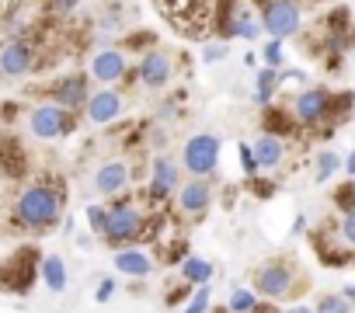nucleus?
Segmentation results:
<instances>
[{
	"mask_svg": "<svg viewBox=\"0 0 355 313\" xmlns=\"http://www.w3.org/2000/svg\"><path fill=\"white\" fill-rule=\"evenodd\" d=\"M254 292L265 299H286L296 292V268L289 261H265L254 268Z\"/></svg>",
	"mask_w": 355,
	"mask_h": 313,
	"instance_id": "obj_4",
	"label": "nucleus"
},
{
	"mask_svg": "<svg viewBox=\"0 0 355 313\" xmlns=\"http://www.w3.org/2000/svg\"><path fill=\"white\" fill-rule=\"evenodd\" d=\"M209 303H213L209 285H199V289L192 292V299L185 303V310H182V313H206V310H209Z\"/></svg>",
	"mask_w": 355,
	"mask_h": 313,
	"instance_id": "obj_26",
	"label": "nucleus"
},
{
	"mask_svg": "<svg viewBox=\"0 0 355 313\" xmlns=\"http://www.w3.org/2000/svg\"><path fill=\"white\" fill-rule=\"evenodd\" d=\"M237 150H241V168H244V175L254 178V175L261 171V168H258V156H254V143H241Z\"/></svg>",
	"mask_w": 355,
	"mask_h": 313,
	"instance_id": "obj_28",
	"label": "nucleus"
},
{
	"mask_svg": "<svg viewBox=\"0 0 355 313\" xmlns=\"http://www.w3.org/2000/svg\"><path fill=\"white\" fill-rule=\"evenodd\" d=\"M136 77H139L143 87H153V91L167 87L171 77H174V60H171V53H164V49L143 53V60H139V66H136Z\"/></svg>",
	"mask_w": 355,
	"mask_h": 313,
	"instance_id": "obj_8",
	"label": "nucleus"
},
{
	"mask_svg": "<svg viewBox=\"0 0 355 313\" xmlns=\"http://www.w3.org/2000/svg\"><path fill=\"white\" fill-rule=\"evenodd\" d=\"M70 129H73V118H70V111H67L63 105H56V101L35 105V108L28 111V132H32L35 139H60V136H67Z\"/></svg>",
	"mask_w": 355,
	"mask_h": 313,
	"instance_id": "obj_5",
	"label": "nucleus"
},
{
	"mask_svg": "<svg viewBox=\"0 0 355 313\" xmlns=\"http://www.w3.org/2000/svg\"><path fill=\"white\" fill-rule=\"evenodd\" d=\"M115 289H119V285H115V278H101V282H98V292H94V299H98V303H108V299L115 296Z\"/></svg>",
	"mask_w": 355,
	"mask_h": 313,
	"instance_id": "obj_32",
	"label": "nucleus"
},
{
	"mask_svg": "<svg viewBox=\"0 0 355 313\" xmlns=\"http://www.w3.org/2000/svg\"><path fill=\"white\" fill-rule=\"evenodd\" d=\"M35 66V53L28 42H8L0 49V73L4 77H25Z\"/></svg>",
	"mask_w": 355,
	"mask_h": 313,
	"instance_id": "obj_14",
	"label": "nucleus"
},
{
	"mask_svg": "<svg viewBox=\"0 0 355 313\" xmlns=\"http://www.w3.org/2000/svg\"><path fill=\"white\" fill-rule=\"evenodd\" d=\"M178 188H182V181H178V164L171 156H157L153 168H150V195L160 202L167 195H178Z\"/></svg>",
	"mask_w": 355,
	"mask_h": 313,
	"instance_id": "obj_12",
	"label": "nucleus"
},
{
	"mask_svg": "<svg viewBox=\"0 0 355 313\" xmlns=\"http://www.w3.org/2000/svg\"><path fill=\"white\" fill-rule=\"evenodd\" d=\"M129 63H125V53L122 49H98L91 56V77L105 87H115L122 77H125Z\"/></svg>",
	"mask_w": 355,
	"mask_h": 313,
	"instance_id": "obj_10",
	"label": "nucleus"
},
{
	"mask_svg": "<svg viewBox=\"0 0 355 313\" xmlns=\"http://www.w3.org/2000/svg\"><path fill=\"white\" fill-rule=\"evenodd\" d=\"M209 206H213V185L206 178H192V181H185L182 188H178V213H182V216L196 220Z\"/></svg>",
	"mask_w": 355,
	"mask_h": 313,
	"instance_id": "obj_9",
	"label": "nucleus"
},
{
	"mask_svg": "<svg viewBox=\"0 0 355 313\" xmlns=\"http://www.w3.org/2000/svg\"><path fill=\"white\" fill-rule=\"evenodd\" d=\"M331 105H334V94H327L324 87H306L296 94L293 101V115L300 125H317L331 115Z\"/></svg>",
	"mask_w": 355,
	"mask_h": 313,
	"instance_id": "obj_7",
	"label": "nucleus"
},
{
	"mask_svg": "<svg viewBox=\"0 0 355 313\" xmlns=\"http://www.w3.org/2000/svg\"><path fill=\"white\" fill-rule=\"evenodd\" d=\"M220 164V136L213 132H196L185 146H182V168L192 178H209Z\"/></svg>",
	"mask_w": 355,
	"mask_h": 313,
	"instance_id": "obj_3",
	"label": "nucleus"
},
{
	"mask_svg": "<svg viewBox=\"0 0 355 313\" xmlns=\"http://www.w3.org/2000/svg\"><path fill=\"white\" fill-rule=\"evenodd\" d=\"M60 213H63V195L53 185H28L15 202V220L25 230H49L60 223Z\"/></svg>",
	"mask_w": 355,
	"mask_h": 313,
	"instance_id": "obj_1",
	"label": "nucleus"
},
{
	"mask_svg": "<svg viewBox=\"0 0 355 313\" xmlns=\"http://www.w3.org/2000/svg\"><path fill=\"white\" fill-rule=\"evenodd\" d=\"M317 313H352V303L341 296V292H334V296H320V303L313 306Z\"/></svg>",
	"mask_w": 355,
	"mask_h": 313,
	"instance_id": "obj_25",
	"label": "nucleus"
},
{
	"mask_svg": "<svg viewBox=\"0 0 355 313\" xmlns=\"http://www.w3.org/2000/svg\"><path fill=\"white\" fill-rule=\"evenodd\" d=\"M202 60H206V63H220V60H227V46H223V42H209V46L202 49Z\"/></svg>",
	"mask_w": 355,
	"mask_h": 313,
	"instance_id": "obj_31",
	"label": "nucleus"
},
{
	"mask_svg": "<svg viewBox=\"0 0 355 313\" xmlns=\"http://www.w3.org/2000/svg\"><path fill=\"white\" fill-rule=\"evenodd\" d=\"M139 237H146V213L136 202H115L108 209V223H105L101 240L122 251V247L136 244Z\"/></svg>",
	"mask_w": 355,
	"mask_h": 313,
	"instance_id": "obj_2",
	"label": "nucleus"
},
{
	"mask_svg": "<svg viewBox=\"0 0 355 313\" xmlns=\"http://www.w3.org/2000/svg\"><path fill=\"white\" fill-rule=\"evenodd\" d=\"M341 296H345L348 303H355V282H352V285H345V289H341Z\"/></svg>",
	"mask_w": 355,
	"mask_h": 313,
	"instance_id": "obj_35",
	"label": "nucleus"
},
{
	"mask_svg": "<svg viewBox=\"0 0 355 313\" xmlns=\"http://www.w3.org/2000/svg\"><path fill=\"white\" fill-rule=\"evenodd\" d=\"M182 275H185L189 285H209V278H213V261H206V258H199V254H189V258L182 261Z\"/></svg>",
	"mask_w": 355,
	"mask_h": 313,
	"instance_id": "obj_20",
	"label": "nucleus"
},
{
	"mask_svg": "<svg viewBox=\"0 0 355 313\" xmlns=\"http://www.w3.org/2000/svg\"><path fill=\"white\" fill-rule=\"evenodd\" d=\"M254 306H258V292L254 289H234L230 292V303H227L230 313H251Z\"/></svg>",
	"mask_w": 355,
	"mask_h": 313,
	"instance_id": "obj_24",
	"label": "nucleus"
},
{
	"mask_svg": "<svg viewBox=\"0 0 355 313\" xmlns=\"http://www.w3.org/2000/svg\"><path fill=\"white\" fill-rule=\"evenodd\" d=\"M300 25H303V11L296 0H268L261 11V28L272 39H289L300 32Z\"/></svg>",
	"mask_w": 355,
	"mask_h": 313,
	"instance_id": "obj_6",
	"label": "nucleus"
},
{
	"mask_svg": "<svg viewBox=\"0 0 355 313\" xmlns=\"http://www.w3.org/2000/svg\"><path fill=\"white\" fill-rule=\"evenodd\" d=\"M303 230H306V220L296 216V220H293V233H303Z\"/></svg>",
	"mask_w": 355,
	"mask_h": 313,
	"instance_id": "obj_34",
	"label": "nucleus"
},
{
	"mask_svg": "<svg viewBox=\"0 0 355 313\" xmlns=\"http://www.w3.org/2000/svg\"><path fill=\"white\" fill-rule=\"evenodd\" d=\"M345 171H348V178H355V150L345 156Z\"/></svg>",
	"mask_w": 355,
	"mask_h": 313,
	"instance_id": "obj_33",
	"label": "nucleus"
},
{
	"mask_svg": "<svg viewBox=\"0 0 355 313\" xmlns=\"http://www.w3.org/2000/svg\"><path fill=\"white\" fill-rule=\"evenodd\" d=\"M39 275H42L46 289H53V292H63V289H67V265H63V258H60V254H49V258H42V265H39Z\"/></svg>",
	"mask_w": 355,
	"mask_h": 313,
	"instance_id": "obj_19",
	"label": "nucleus"
},
{
	"mask_svg": "<svg viewBox=\"0 0 355 313\" xmlns=\"http://www.w3.org/2000/svg\"><path fill=\"white\" fill-rule=\"evenodd\" d=\"M115 271H122L129 278H146L153 271V258L139 247H122V251H115Z\"/></svg>",
	"mask_w": 355,
	"mask_h": 313,
	"instance_id": "obj_17",
	"label": "nucleus"
},
{
	"mask_svg": "<svg viewBox=\"0 0 355 313\" xmlns=\"http://www.w3.org/2000/svg\"><path fill=\"white\" fill-rule=\"evenodd\" d=\"M286 313H317V310H313V306H289Z\"/></svg>",
	"mask_w": 355,
	"mask_h": 313,
	"instance_id": "obj_36",
	"label": "nucleus"
},
{
	"mask_svg": "<svg viewBox=\"0 0 355 313\" xmlns=\"http://www.w3.org/2000/svg\"><path fill=\"white\" fill-rule=\"evenodd\" d=\"M261 63L272 70H282V39H268L261 49Z\"/></svg>",
	"mask_w": 355,
	"mask_h": 313,
	"instance_id": "obj_27",
	"label": "nucleus"
},
{
	"mask_svg": "<svg viewBox=\"0 0 355 313\" xmlns=\"http://www.w3.org/2000/svg\"><path fill=\"white\" fill-rule=\"evenodd\" d=\"M275 91H279V70L261 66V70H258V80H254V101H258L261 108H268L272 98H275Z\"/></svg>",
	"mask_w": 355,
	"mask_h": 313,
	"instance_id": "obj_21",
	"label": "nucleus"
},
{
	"mask_svg": "<svg viewBox=\"0 0 355 313\" xmlns=\"http://www.w3.org/2000/svg\"><path fill=\"white\" fill-rule=\"evenodd\" d=\"M352 265H355V254H352Z\"/></svg>",
	"mask_w": 355,
	"mask_h": 313,
	"instance_id": "obj_37",
	"label": "nucleus"
},
{
	"mask_svg": "<svg viewBox=\"0 0 355 313\" xmlns=\"http://www.w3.org/2000/svg\"><path fill=\"white\" fill-rule=\"evenodd\" d=\"M352 63H355V53H352Z\"/></svg>",
	"mask_w": 355,
	"mask_h": 313,
	"instance_id": "obj_38",
	"label": "nucleus"
},
{
	"mask_svg": "<svg viewBox=\"0 0 355 313\" xmlns=\"http://www.w3.org/2000/svg\"><path fill=\"white\" fill-rule=\"evenodd\" d=\"M338 168H345V161L334 153V150H320L317 153V168H313V178H317V185H327L334 175H338Z\"/></svg>",
	"mask_w": 355,
	"mask_h": 313,
	"instance_id": "obj_22",
	"label": "nucleus"
},
{
	"mask_svg": "<svg viewBox=\"0 0 355 313\" xmlns=\"http://www.w3.org/2000/svg\"><path fill=\"white\" fill-rule=\"evenodd\" d=\"M265 28H261V21H254L251 18V11H234V18L223 25V35L227 39H258Z\"/></svg>",
	"mask_w": 355,
	"mask_h": 313,
	"instance_id": "obj_18",
	"label": "nucleus"
},
{
	"mask_svg": "<svg viewBox=\"0 0 355 313\" xmlns=\"http://www.w3.org/2000/svg\"><path fill=\"white\" fill-rule=\"evenodd\" d=\"M87 98H91V94H87V80H84L80 73H70V77H63V80L53 84V101L63 105L67 111L87 105Z\"/></svg>",
	"mask_w": 355,
	"mask_h": 313,
	"instance_id": "obj_15",
	"label": "nucleus"
},
{
	"mask_svg": "<svg viewBox=\"0 0 355 313\" xmlns=\"http://www.w3.org/2000/svg\"><path fill=\"white\" fill-rule=\"evenodd\" d=\"M334 244H338L341 251H352V254H355V206L345 209V216L338 220V226H334Z\"/></svg>",
	"mask_w": 355,
	"mask_h": 313,
	"instance_id": "obj_23",
	"label": "nucleus"
},
{
	"mask_svg": "<svg viewBox=\"0 0 355 313\" xmlns=\"http://www.w3.org/2000/svg\"><path fill=\"white\" fill-rule=\"evenodd\" d=\"M254 156H258V168L261 171H279L286 164V139L282 136H272V132H261L254 139Z\"/></svg>",
	"mask_w": 355,
	"mask_h": 313,
	"instance_id": "obj_16",
	"label": "nucleus"
},
{
	"mask_svg": "<svg viewBox=\"0 0 355 313\" xmlns=\"http://www.w3.org/2000/svg\"><path fill=\"white\" fill-rule=\"evenodd\" d=\"M77 4H80V0H46V11L63 18V15H73V11H77Z\"/></svg>",
	"mask_w": 355,
	"mask_h": 313,
	"instance_id": "obj_30",
	"label": "nucleus"
},
{
	"mask_svg": "<svg viewBox=\"0 0 355 313\" xmlns=\"http://www.w3.org/2000/svg\"><path fill=\"white\" fill-rule=\"evenodd\" d=\"M87 223L94 233H105V223H108V206H87Z\"/></svg>",
	"mask_w": 355,
	"mask_h": 313,
	"instance_id": "obj_29",
	"label": "nucleus"
},
{
	"mask_svg": "<svg viewBox=\"0 0 355 313\" xmlns=\"http://www.w3.org/2000/svg\"><path fill=\"white\" fill-rule=\"evenodd\" d=\"M84 108H87V122L91 125H108V122H115L122 115V94L115 87H101V91H94L87 98Z\"/></svg>",
	"mask_w": 355,
	"mask_h": 313,
	"instance_id": "obj_11",
	"label": "nucleus"
},
{
	"mask_svg": "<svg viewBox=\"0 0 355 313\" xmlns=\"http://www.w3.org/2000/svg\"><path fill=\"white\" fill-rule=\"evenodd\" d=\"M94 188H98L101 195H108V199L122 195V192L129 188V164H122V161H105V164L94 171Z\"/></svg>",
	"mask_w": 355,
	"mask_h": 313,
	"instance_id": "obj_13",
	"label": "nucleus"
}]
</instances>
